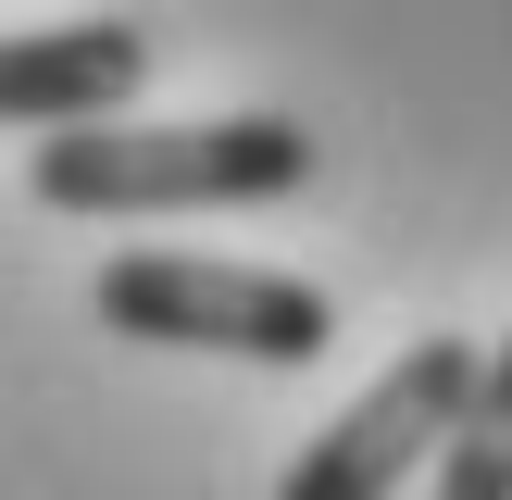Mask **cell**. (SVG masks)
<instances>
[{
  "mask_svg": "<svg viewBox=\"0 0 512 500\" xmlns=\"http://www.w3.org/2000/svg\"><path fill=\"white\" fill-rule=\"evenodd\" d=\"M313 188V125L213 113V125H100L38 150V213H225Z\"/></svg>",
  "mask_w": 512,
  "mask_h": 500,
  "instance_id": "6da1fadb",
  "label": "cell"
},
{
  "mask_svg": "<svg viewBox=\"0 0 512 500\" xmlns=\"http://www.w3.org/2000/svg\"><path fill=\"white\" fill-rule=\"evenodd\" d=\"M100 325L138 350H238V363H313L338 338V300L275 263H200V250H113L100 263Z\"/></svg>",
  "mask_w": 512,
  "mask_h": 500,
  "instance_id": "7a4b0ae2",
  "label": "cell"
},
{
  "mask_svg": "<svg viewBox=\"0 0 512 500\" xmlns=\"http://www.w3.org/2000/svg\"><path fill=\"white\" fill-rule=\"evenodd\" d=\"M475 375H488L475 338H450V325L413 338L313 450H288L275 500H400L425 463H450V438H463V413H475Z\"/></svg>",
  "mask_w": 512,
  "mask_h": 500,
  "instance_id": "3957f363",
  "label": "cell"
},
{
  "mask_svg": "<svg viewBox=\"0 0 512 500\" xmlns=\"http://www.w3.org/2000/svg\"><path fill=\"white\" fill-rule=\"evenodd\" d=\"M150 25H113V13H88V25H13L0 38V125L13 138H100V125L125 113V100L150 88Z\"/></svg>",
  "mask_w": 512,
  "mask_h": 500,
  "instance_id": "277c9868",
  "label": "cell"
},
{
  "mask_svg": "<svg viewBox=\"0 0 512 500\" xmlns=\"http://www.w3.org/2000/svg\"><path fill=\"white\" fill-rule=\"evenodd\" d=\"M438 500H512V338L475 375V413H463V438L438 463Z\"/></svg>",
  "mask_w": 512,
  "mask_h": 500,
  "instance_id": "5b68a950",
  "label": "cell"
}]
</instances>
